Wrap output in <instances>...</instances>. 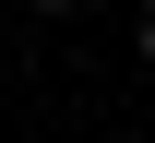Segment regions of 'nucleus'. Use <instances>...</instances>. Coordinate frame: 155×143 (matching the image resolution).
Segmentation results:
<instances>
[{"label": "nucleus", "mask_w": 155, "mask_h": 143, "mask_svg": "<svg viewBox=\"0 0 155 143\" xmlns=\"http://www.w3.org/2000/svg\"><path fill=\"white\" fill-rule=\"evenodd\" d=\"M131 48H143V60H155V12H143V24H131Z\"/></svg>", "instance_id": "1"}, {"label": "nucleus", "mask_w": 155, "mask_h": 143, "mask_svg": "<svg viewBox=\"0 0 155 143\" xmlns=\"http://www.w3.org/2000/svg\"><path fill=\"white\" fill-rule=\"evenodd\" d=\"M36 12H72V0H36Z\"/></svg>", "instance_id": "2"}]
</instances>
